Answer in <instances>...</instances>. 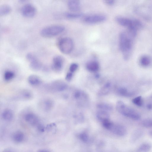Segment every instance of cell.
Wrapping results in <instances>:
<instances>
[{
	"instance_id": "cell-12",
	"label": "cell",
	"mask_w": 152,
	"mask_h": 152,
	"mask_svg": "<svg viewBox=\"0 0 152 152\" xmlns=\"http://www.w3.org/2000/svg\"><path fill=\"white\" fill-rule=\"evenodd\" d=\"M25 120L28 123L32 126H37L39 120L37 117L32 113H28L25 116Z\"/></svg>"
},
{
	"instance_id": "cell-26",
	"label": "cell",
	"mask_w": 152,
	"mask_h": 152,
	"mask_svg": "<svg viewBox=\"0 0 152 152\" xmlns=\"http://www.w3.org/2000/svg\"><path fill=\"white\" fill-rule=\"evenodd\" d=\"M64 15L67 18L71 19H78L82 16V14L74 12H66Z\"/></svg>"
},
{
	"instance_id": "cell-22",
	"label": "cell",
	"mask_w": 152,
	"mask_h": 152,
	"mask_svg": "<svg viewBox=\"0 0 152 152\" xmlns=\"http://www.w3.org/2000/svg\"><path fill=\"white\" fill-rule=\"evenodd\" d=\"M24 138V135L21 131H17L12 135V139L15 142L17 143L22 142L23 141Z\"/></svg>"
},
{
	"instance_id": "cell-29",
	"label": "cell",
	"mask_w": 152,
	"mask_h": 152,
	"mask_svg": "<svg viewBox=\"0 0 152 152\" xmlns=\"http://www.w3.org/2000/svg\"><path fill=\"white\" fill-rule=\"evenodd\" d=\"M144 127L147 128H152V118H148L144 120L142 122Z\"/></svg>"
},
{
	"instance_id": "cell-8",
	"label": "cell",
	"mask_w": 152,
	"mask_h": 152,
	"mask_svg": "<svg viewBox=\"0 0 152 152\" xmlns=\"http://www.w3.org/2000/svg\"><path fill=\"white\" fill-rule=\"evenodd\" d=\"M35 7L32 4L28 3L25 5L22 8L21 14L26 17L30 18L34 17L36 13Z\"/></svg>"
},
{
	"instance_id": "cell-21",
	"label": "cell",
	"mask_w": 152,
	"mask_h": 152,
	"mask_svg": "<svg viewBox=\"0 0 152 152\" xmlns=\"http://www.w3.org/2000/svg\"><path fill=\"white\" fill-rule=\"evenodd\" d=\"M151 146L148 143H144L141 145L137 148V152H149L151 150Z\"/></svg>"
},
{
	"instance_id": "cell-28",
	"label": "cell",
	"mask_w": 152,
	"mask_h": 152,
	"mask_svg": "<svg viewBox=\"0 0 152 152\" xmlns=\"http://www.w3.org/2000/svg\"><path fill=\"white\" fill-rule=\"evenodd\" d=\"M15 76V74L13 72L10 71H7L4 73V79L7 81H9L13 79Z\"/></svg>"
},
{
	"instance_id": "cell-31",
	"label": "cell",
	"mask_w": 152,
	"mask_h": 152,
	"mask_svg": "<svg viewBox=\"0 0 152 152\" xmlns=\"http://www.w3.org/2000/svg\"><path fill=\"white\" fill-rule=\"evenodd\" d=\"M21 95L24 98L26 99H30L32 97V93L28 91H24L22 93Z\"/></svg>"
},
{
	"instance_id": "cell-2",
	"label": "cell",
	"mask_w": 152,
	"mask_h": 152,
	"mask_svg": "<svg viewBox=\"0 0 152 152\" xmlns=\"http://www.w3.org/2000/svg\"><path fill=\"white\" fill-rule=\"evenodd\" d=\"M117 110L123 116L134 120H138L141 115L137 111L126 105L122 101H117L116 105Z\"/></svg>"
},
{
	"instance_id": "cell-25",
	"label": "cell",
	"mask_w": 152,
	"mask_h": 152,
	"mask_svg": "<svg viewBox=\"0 0 152 152\" xmlns=\"http://www.w3.org/2000/svg\"><path fill=\"white\" fill-rule=\"evenodd\" d=\"M140 65L143 67H147L149 66L151 60L149 57L144 56L142 57L140 61Z\"/></svg>"
},
{
	"instance_id": "cell-11",
	"label": "cell",
	"mask_w": 152,
	"mask_h": 152,
	"mask_svg": "<svg viewBox=\"0 0 152 152\" xmlns=\"http://www.w3.org/2000/svg\"><path fill=\"white\" fill-rule=\"evenodd\" d=\"M63 59L60 56H56L53 59L52 66L53 69L56 72H59L61 70L63 66Z\"/></svg>"
},
{
	"instance_id": "cell-5",
	"label": "cell",
	"mask_w": 152,
	"mask_h": 152,
	"mask_svg": "<svg viewBox=\"0 0 152 152\" xmlns=\"http://www.w3.org/2000/svg\"><path fill=\"white\" fill-rule=\"evenodd\" d=\"M58 47L62 53L65 54H69L72 52L73 49V41L69 37L62 38L59 42Z\"/></svg>"
},
{
	"instance_id": "cell-15",
	"label": "cell",
	"mask_w": 152,
	"mask_h": 152,
	"mask_svg": "<svg viewBox=\"0 0 152 152\" xmlns=\"http://www.w3.org/2000/svg\"><path fill=\"white\" fill-rule=\"evenodd\" d=\"M87 69L91 72H96L99 69V65L96 61H92L88 62L86 65Z\"/></svg>"
},
{
	"instance_id": "cell-36",
	"label": "cell",
	"mask_w": 152,
	"mask_h": 152,
	"mask_svg": "<svg viewBox=\"0 0 152 152\" xmlns=\"http://www.w3.org/2000/svg\"><path fill=\"white\" fill-rule=\"evenodd\" d=\"M105 3L107 5L109 6L113 5L115 3V1L113 0H107L105 1Z\"/></svg>"
},
{
	"instance_id": "cell-14",
	"label": "cell",
	"mask_w": 152,
	"mask_h": 152,
	"mask_svg": "<svg viewBox=\"0 0 152 152\" xmlns=\"http://www.w3.org/2000/svg\"><path fill=\"white\" fill-rule=\"evenodd\" d=\"M97 117L100 121L103 122L110 120V115L108 112L100 110L97 113Z\"/></svg>"
},
{
	"instance_id": "cell-40",
	"label": "cell",
	"mask_w": 152,
	"mask_h": 152,
	"mask_svg": "<svg viewBox=\"0 0 152 152\" xmlns=\"http://www.w3.org/2000/svg\"><path fill=\"white\" fill-rule=\"evenodd\" d=\"M149 135L152 137V130L149 131Z\"/></svg>"
},
{
	"instance_id": "cell-13",
	"label": "cell",
	"mask_w": 152,
	"mask_h": 152,
	"mask_svg": "<svg viewBox=\"0 0 152 152\" xmlns=\"http://www.w3.org/2000/svg\"><path fill=\"white\" fill-rule=\"evenodd\" d=\"M69 9L72 12H76L79 11L80 9V3L79 1L72 0L68 3Z\"/></svg>"
},
{
	"instance_id": "cell-10",
	"label": "cell",
	"mask_w": 152,
	"mask_h": 152,
	"mask_svg": "<svg viewBox=\"0 0 152 152\" xmlns=\"http://www.w3.org/2000/svg\"><path fill=\"white\" fill-rule=\"evenodd\" d=\"M109 130L115 134L120 136L125 135L127 131L124 126L120 124L112 123Z\"/></svg>"
},
{
	"instance_id": "cell-9",
	"label": "cell",
	"mask_w": 152,
	"mask_h": 152,
	"mask_svg": "<svg viewBox=\"0 0 152 152\" xmlns=\"http://www.w3.org/2000/svg\"><path fill=\"white\" fill-rule=\"evenodd\" d=\"M84 19L87 23L95 24L105 21L106 19V17L103 15H95L87 16Z\"/></svg>"
},
{
	"instance_id": "cell-4",
	"label": "cell",
	"mask_w": 152,
	"mask_h": 152,
	"mask_svg": "<svg viewBox=\"0 0 152 152\" xmlns=\"http://www.w3.org/2000/svg\"><path fill=\"white\" fill-rule=\"evenodd\" d=\"M65 30V28L61 25H55L46 27L41 31L42 36L45 37H53L62 33Z\"/></svg>"
},
{
	"instance_id": "cell-35",
	"label": "cell",
	"mask_w": 152,
	"mask_h": 152,
	"mask_svg": "<svg viewBox=\"0 0 152 152\" xmlns=\"http://www.w3.org/2000/svg\"><path fill=\"white\" fill-rule=\"evenodd\" d=\"M73 77V74L71 72H69L67 73L66 79L68 81H70L72 79Z\"/></svg>"
},
{
	"instance_id": "cell-32",
	"label": "cell",
	"mask_w": 152,
	"mask_h": 152,
	"mask_svg": "<svg viewBox=\"0 0 152 152\" xmlns=\"http://www.w3.org/2000/svg\"><path fill=\"white\" fill-rule=\"evenodd\" d=\"M78 68V65L75 63H73L70 66L69 69L70 72L73 73L77 70Z\"/></svg>"
},
{
	"instance_id": "cell-33",
	"label": "cell",
	"mask_w": 152,
	"mask_h": 152,
	"mask_svg": "<svg viewBox=\"0 0 152 152\" xmlns=\"http://www.w3.org/2000/svg\"><path fill=\"white\" fill-rule=\"evenodd\" d=\"M79 137L83 141L86 142L88 140V135L85 133H82L79 135Z\"/></svg>"
},
{
	"instance_id": "cell-27",
	"label": "cell",
	"mask_w": 152,
	"mask_h": 152,
	"mask_svg": "<svg viewBox=\"0 0 152 152\" xmlns=\"http://www.w3.org/2000/svg\"><path fill=\"white\" fill-rule=\"evenodd\" d=\"M133 103L135 105L141 107L143 104L142 97L141 96H138L134 98L132 100Z\"/></svg>"
},
{
	"instance_id": "cell-24",
	"label": "cell",
	"mask_w": 152,
	"mask_h": 152,
	"mask_svg": "<svg viewBox=\"0 0 152 152\" xmlns=\"http://www.w3.org/2000/svg\"><path fill=\"white\" fill-rule=\"evenodd\" d=\"M97 107L100 109V110L107 112L112 111L113 108L112 106L111 105L105 103H99L97 105Z\"/></svg>"
},
{
	"instance_id": "cell-18",
	"label": "cell",
	"mask_w": 152,
	"mask_h": 152,
	"mask_svg": "<svg viewBox=\"0 0 152 152\" xmlns=\"http://www.w3.org/2000/svg\"><path fill=\"white\" fill-rule=\"evenodd\" d=\"M54 106L53 101L51 99H48L44 100L42 106L44 110L48 111L51 110Z\"/></svg>"
},
{
	"instance_id": "cell-20",
	"label": "cell",
	"mask_w": 152,
	"mask_h": 152,
	"mask_svg": "<svg viewBox=\"0 0 152 152\" xmlns=\"http://www.w3.org/2000/svg\"><path fill=\"white\" fill-rule=\"evenodd\" d=\"M11 10L10 7L7 4L3 5L0 7V15L4 16L8 14Z\"/></svg>"
},
{
	"instance_id": "cell-38",
	"label": "cell",
	"mask_w": 152,
	"mask_h": 152,
	"mask_svg": "<svg viewBox=\"0 0 152 152\" xmlns=\"http://www.w3.org/2000/svg\"><path fill=\"white\" fill-rule=\"evenodd\" d=\"M37 152H50V151L46 149H41L38 151Z\"/></svg>"
},
{
	"instance_id": "cell-3",
	"label": "cell",
	"mask_w": 152,
	"mask_h": 152,
	"mask_svg": "<svg viewBox=\"0 0 152 152\" xmlns=\"http://www.w3.org/2000/svg\"><path fill=\"white\" fill-rule=\"evenodd\" d=\"M116 20L121 26L127 28L129 31L136 35L137 30L141 28L142 24L136 20L121 17H117Z\"/></svg>"
},
{
	"instance_id": "cell-23",
	"label": "cell",
	"mask_w": 152,
	"mask_h": 152,
	"mask_svg": "<svg viewBox=\"0 0 152 152\" xmlns=\"http://www.w3.org/2000/svg\"><path fill=\"white\" fill-rule=\"evenodd\" d=\"M111 88V84L109 83H107L101 88L99 92V95L102 96L108 94L110 91Z\"/></svg>"
},
{
	"instance_id": "cell-17",
	"label": "cell",
	"mask_w": 152,
	"mask_h": 152,
	"mask_svg": "<svg viewBox=\"0 0 152 152\" xmlns=\"http://www.w3.org/2000/svg\"><path fill=\"white\" fill-rule=\"evenodd\" d=\"M117 92L120 95L126 97H129L133 95L134 93L130 91L127 88L124 87H120L118 88Z\"/></svg>"
},
{
	"instance_id": "cell-1",
	"label": "cell",
	"mask_w": 152,
	"mask_h": 152,
	"mask_svg": "<svg viewBox=\"0 0 152 152\" xmlns=\"http://www.w3.org/2000/svg\"><path fill=\"white\" fill-rule=\"evenodd\" d=\"M128 32L121 33L119 37V47L124 59L127 60L130 57L133 48V38L135 36Z\"/></svg>"
},
{
	"instance_id": "cell-30",
	"label": "cell",
	"mask_w": 152,
	"mask_h": 152,
	"mask_svg": "<svg viewBox=\"0 0 152 152\" xmlns=\"http://www.w3.org/2000/svg\"><path fill=\"white\" fill-rule=\"evenodd\" d=\"M142 132L141 131H137L133 134V137L132 140L133 141H136L138 140V139L140 138L142 135Z\"/></svg>"
},
{
	"instance_id": "cell-16",
	"label": "cell",
	"mask_w": 152,
	"mask_h": 152,
	"mask_svg": "<svg viewBox=\"0 0 152 152\" xmlns=\"http://www.w3.org/2000/svg\"><path fill=\"white\" fill-rule=\"evenodd\" d=\"M28 81L32 85L36 86L39 85L42 83V80L38 76L35 75H31L28 78Z\"/></svg>"
},
{
	"instance_id": "cell-39",
	"label": "cell",
	"mask_w": 152,
	"mask_h": 152,
	"mask_svg": "<svg viewBox=\"0 0 152 152\" xmlns=\"http://www.w3.org/2000/svg\"><path fill=\"white\" fill-rule=\"evenodd\" d=\"M3 152H13V151L10 149H6Z\"/></svg>"
},
{
	"instance_id": "cell-37",
	"label": "cell",
	"mask_w": 152,
	"mask_h": 152,
	"mask_svg": "<svg viewBox=\"0 0 152 152\" xmlns=\"http://www.w3.org/2000/svg\"><path fill=\"white\" fill-rule=\"evenodd\" d=\"M147 108L149 110L152 109V104H148L146 106Z\"/></svg>"
},
{
	"instance_id": "cell-34",
	"label": "cell",
	"mask_w": 152,
	"mask_h": 152,
	"mask_svg": "<svg viewBox=\"0 0 152 152\" xmlns=\"http://www.w3.org/2000/svg\"><path fill=\"white\" fill-rule=\"evenodd\" d=\"M37 126L38 130L39 131L41 132H43L44 131L45 129L42 125L39 124Z\"/></svg>"
},
{
	"instance_id": "cell-7",
	"label": "cell",
	"mask_w": 152,
	"mask_h": 152,
	"mask_svg": "<svg viewBox=\"0 0 152 152\" xmlns=\"http://www.w3.org/2000/svg\"><path fill=\"white\" fill-rule=\"evenodd\" d=\"M48 87L50 91L61 92L66 90L68 87V86L64 82L57 80L50 83Z\"/></svg>"
},
{
	"instance_id": "cell-19",
	"label": "cell",
	"mask_w": 152,
	"mask_h": 152,
	"mask_svg": "<svg viewBox=\"0 0 152 152\" xmlns=\"http://www.w3.org/2000/svg\"><path fill=\"white\" fill-rule=\"evenodd\" d=\"M2 117L4 120L10 121L13 119L14 114L11 110L9 109H7L2 113Z\"/></svg>"
},
{
	"instance_id": "cell-6",
	"label": "cell",
	"mask_w": 152,
	"mask_h": 152,
	"mask_svg": "<svg viewBox=\"0 0 152 152\" xmlns=\"http://www.w3.org/2000/svg\"><path fill=\"white\" fill-rule=\"evenodd\" d=\"M26 58L30 62L31 69L35 71L40 70L42 68V64L36 56L31 53H28L26 55Z\"/></svg>"
}]
</instances>
